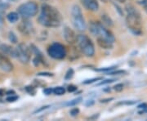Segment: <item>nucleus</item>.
Wrapping results in <instances>:
<instances>
[{
  "mask_svg": "<svg viewBox=\"0 0 147 121\" xmlns=\"http://www.w3.org/2000/svg\"><path fill=\"white\" fill-rule=\"evenodd\" d=\"M38 21L42 26L56 28L61 26L62 16L56 7L44 3L42 5L41 13L38 18Z\"/></svg>",
  "mask_w": 147,
  "mask_h": 121,
  "instance_id": "1",
  "label": "nucleus"
},
{
  "mask_svg": "<svg viewBox=\"0 0 147 121\" xmlns=\"http://www.w3.org/2000/svg\"><path fill=\"white\" fill-rule=\"evenodd\" d=\"M126 11L127 13L126 17L127 26L128 27L132 34L140 35L142 32V17L140 12L137 8L130 4L126 6Z\"/></svg>",
  "mask_w": 147,
  "mask_h": 121,
  "instance_id": "2",
  "label": "nucleus"
},
{
  "mask_svg": "<svg viewBox=\"0 0 147 121\" xmlns=\"http://www.w3.org/2000/svg\"><path fill=\"white\" fill-rule=\"evenodd\" d=\"M77 44L81 52L88 57H92L95 54V47L93 43L85 34H79L77 38Z\"/></svg>",
  "mask_w": 147,
  "mask_h": 121,
  "instance_id": "3",
  "label": "nucleus"
},
{
  "mask_svg": "<svg viewBox=\"0 0 147 121\" xmlns=\"http://www.w3.org/2000/svg\"><path fill=\"white\" fill-rule=\"evenodd\" d=\"M71 21L74 28L78 31H84L86 29V23L84 20L82 10L77 4L72 6L71 7Z\"/></svg>",
  "mask_w": 147,
  "mask_h": 121,
  "instance_id": "4",
  "label": "nucleus"
},
{
  "mask_svg": "<svg viewBox=\"0 0 147 121\" xmlns=\"http://www.w3.org/2000/svg\"><path fill=\"white\" fill-rule=\"evenodd\" d=\"M18 13L24 18H30L36 15L38 11V6L34 2H27L21 4L18 8Z\"/></svg>",
  "mask_w": 147,
  "mask_h": 121,
  "instance_id": "5",
  "label": "nucleus"
},
{
  "mask_svg": "<svg viewBox=\"0 0 147 121\" xmlns=\"http://www.w3.org/2000/svg\"><path fill=\"white\" fill-rule=\"evenodd\" d=\"M47 53L51 57L57 59V60H61L65 57L66 56V49L64 45H62L60 43H54L52 45H50Z\"/></svg>",
  "mask_w": 147,
  "mask_h": 121,
  "instance_id": "6",
  "label": "nucleus"
},
{
  "mask_svg": "<svg viewBox=\"0 0 147 121\" xmlns=\"http://www.w3.org/2000/svg\"><path fill=\"white\" fill-rule=\"evenodd\" d=\"M31 48L25 43H20L16 48V57L21 63L26 64L30 62L31 57Z\"/></svg>",
  "mask_w": 147,
  "mask_h": 121,
  "instance_id": "7",
  "label": "nucleus"
},
{
  "mask_svg": "<svg viewBox=\"0 0 147 121\" xmlns=\"http://www.w3.org/2000/svg\"><path fill=\"white\" fill-rule=\"evenodd\" d=\"M63 37L65 40L69 44H74L77 43V38L78 35H76V34L74 33L72 29H70L69 27L66 26L64 28L63 30Z\"/></svg>",
  "mask_w": 147,
  "mask_h": 121,
  "instance_id": "8",
  "label": "nucleus"
},
{
  "mask_svg": "<svg viewBox=\"0 0 147 121\" xmlns=\"http://www.w3.org/2000/svg\"><path fill=\"white\" fill-rule=\"evenodd\" d=\"M0 70L4 72H11L13 70V65L7 57L0 53Z\"/></svg>",
  "mask_w": 147,
  "mask_h": 121,
  "instance_id": "9",
  "label": "nucleus"
},
{
  "mask_svg": "<svg viewBox=\"0 0 147 121\" xmlns=\"http://www.w3.org/2000/svg\"><path fill=\"white\" fill-rule=\"evenodd\" d=\"M19 30L24 34H31L34 28H33V26H32V23H30V21H29L27 20V18H25V20L21 21V23L19 24Z\"/></svg>",
  "mask_w": 147,
  "mask_h": 121,
  "instance_id": "10",
  "label": "nucleus"
},
{
  "mask_svg": "<svg viewBox=\"0 0 147 121\" xmlns=\"http://www.w3.org/2000/svg\"><path fill=\"white\" fill-rule=\"evenodd\" d=\"M98 36L105 38V39H108L109 41L112 43H114L115 40L114 34L109 30H107L101 23H100V30H99V34H98Z\"/></svg>",
  "mask_w": 147,
  "mask_h": 121,
  "instance_id": "11",
  "label": "nucleus"
},
{
  "mask_svg": "<svg viewBox=\"0 0 147 121\" xmlns=\"http://www.w3.org/2000/svg\"><path fill=\"white\" fill-rule=\"evenodd\" d=\"M0 52L6 56L16 57V48L11 47L7 44H0Z\"/></svg>",
  "mask_w": 147,
  "mask_h": 121,
  "instance_id": "12",
  "label": "nucleus"
},
{
  "mask_svg": "<svg viewBox=\"0 0 147 121\" xmlns=\"http://www.w3.org/2000/svg\"><path fill=\"white\" fill-rule=\"evenodd\" d=\"M85 7L92 11H96L99 9V3L97 0H83Z\"/></svg>",
  "mask_w": 147,
  "mask_h": 121,
  "instance_id": "13",
  "label": "nucleus"
},
{
  "mask_svg": "<svg viewBox=\"0 0 147 121\" xmlns=\"http://www.w3.org/2000/svg\"><path fill=\"white\" fill-rule=\"evenodd\" d=\"M97 43L100 47L104 48V49H111L113 48V43H114L110 42L108 39H106L105 38L100 37V36H97Z\"/></svg>",
  "mask_w": 147,
  "mask_h": 121,
  "instance_id": "14",
  "label": "nucleus"
},
{
  "mask_svg": "<svg viewBox=\"0 0 147 121\" xmlns=\"http://www.w3.org/2000/svg\"><path fill=\"white\" fill-rule=\"evenodd\" d=\"M99 30H100V22L92 21L89 24L90 32L93 35H95V36H98V34H99Z\"/></svg>",
  "mask_w": 147,
  "mask_h": 121,
  "instance_id": "15",
  "label": "nucleus"
},
{
  "mask_svg": "<svg viewBox=\"0 0 147 121\" xmlns=\"http://www.w3.org/2000/svg\"><path fill=\"white\" fill-rule=\"evenodd\" d=\"M7 19L11 23H15V22H16L19 20V14L15 12V11H11V12L7 14Z\"/></svg>",
  "mask_w": 147,
  "mask_h": 121,
  "instance_id": "16",
  "label": "nucleus"
},
{
  "mask_svg": "<svg viewBox=\"0 0 147 121\" xmlns=\"http://www.w3.org/2000/svg\"><path fill=\"white\" fill-rule=\"evenodd\" d=\"M101 20H102V22H103V24H105V26H113V25H114V23H113V21L110 19V17L107 16V15H102L101 16Z\"/></svg>",
  "mask_w": 147,
  "mask_h": 121,
  "instance_id": "17",
  "label": "nucleus"
},
{
  "mask_svg": "<svg viewBox=\"0 0 147 121\" xmlns=\"http://www.w3.org/2000/svg\"><path fill=\"white\" fill-rule=\"evenodd\" d=\"M53 93H54V94L58 95V96H61V95L65 94V89H64L63 87H56L53 89Z\"/></svg>",
  "mask_w": 147,
  "mask_h": 121,
  "instance_id": "18",
  "label": "nucleus"
},
{
  "mask_svg": "<svg viewBox=\"0 0 147 121\" xmlns=\"http://www.w3.org/2000/svg\"><path fill=\"white\" fill-rule=\"evenodd\" d=\"M81 101H82V97H78V98H76V99H74V100L72 101H69V102L65 103V105H66V106H73V105H77V104H79Z\"/></svg>",
  "mask_w": 147,
  "mask_h": 121,
  "instance_id": "19",
  "label": "nucleus"
},
{
  "mask_svg": "<svg viewBox=\"0 0 147 121\" xmlns=\"http://www.w3.org/2000/svg\"><path fill=\"white\" fill-rule=\"evenodd\" d=\"M74 70L72 68L69 69L68 70H67V72H66V74H65V79H72V77L74 76Z\"/></svg>",
  "mask_w": 147,
  "mask_h": 121,
  "instance_id": "20",
  "label": "nucleus"
},
{
  "mask_svg": "<svg viewBox=\"0 0 147 121\" xmlns=\"http://www.w3.org/2000/svg\"><path fill=\"white\" fill-rule=\"evenodd\" d=\"M9 39H10L11 42L14 43L17 42V38L13 32H9Z\"/></svg>",
  "mask_w": 147,
  "mask_h": 121,
  "instance_id": "21",
  "label": "nucleus"
},
{
  "mask_svg": "<svg viewBox=\"0 0 147 121\" xmlns=\"http://www.w3.org/2000/svg\"><path fill=\"white\" fill-rule=\"evenodd\" d=\"M100 79H101V78H100V77H98V78H93V79L85 80V81H84V82H83V84H92V83H94L95 81H98V80H100Z\"/></svg>",
  "mask_w": 147,
  "mask_h": 121,
  "instance_id": "22",
  "label": "nucleus"
},
{
  "mask_svg": "<svg viewBox=\"0 0 147 121\" xmlns=\"http://www.w3.org/2000/svg\"><path fill=\"white\" fill-rule=\"evenodd\" d=\"M18 99V96H16V95H11L10 97H7V101H8V102H14V101H16V100Z\"/></svg>",
  "mask_w": 147,
  "mask_h": 121,
  "instance_id": "23",
  "label": "nucleus"
},
{
  "mask_svg": "<svg viewBox=\"0 0 147 121\" xmlns=\"http://www.w3.org/2000/svg\"><path fill=\"white\" fill-rule=\"evenodd\" d=\"M114 89H115V90L116 92H121L122 90L123 89V85L122 84H116Z\"/></svg>",
  "mask_w": 147,
  "mask_h": 121,
  "instance_id": "24",
  "label": "nucleus"
},
{
  "mask_svg": "<svg viewBox=\"0 0 147 121\" xmlns=\"http://www.w3.org/2000/svg\"><path fill=\"white\" fill-rule=\"evenodd\" d=\"M115 80L114 79H106V80H104V81H101L100 83L97 84L98 86H100V85H104V84H110V83H113Z\"/></svg>",
  "mask_w": 147,
  "mask_h": 121,
  "instance_id": "25",
  "label": "nucleus"
},
{
  "mask_svg": "<svg viewBox=\"0 0 147 121\" xmlns=\"http://www.w3.org/2000/svg\"><path fill=\"white\" fill-rule=\"evenodd\" d=\"M115 68V66H113V67H106V68H101V69H98L96 70L97 71H110L112 70Z\"/></svg>",
  "mask_w": 147,
  "mask_h": 121,
  "instance_id": "26",
  "label": "nucleus"
},
{
  "mask_svg": "<svg viewBox=\"0 0 147 121\" xmlns=\"http://www.w3.org/2000/svg\"><path fill=\"white\" fill-rule=\"evenodd\" d=\"M79 110L78 109V108H74V109H72V110L70 111V114H71V116H75L79 114Z\"/></svg>",
  "mask_w": 147,
  "mask_h": 121,
  "instance_id": "27",
  "label": "nucleus"
},
{
  "mask_svg": "<svg viewBox=\"0 0 147 121\" xmlns=\"http://www.w3.org/2000/svg\"><path fill=\"white\" fill-rule=\"evenodd\" d=\"M53 92V89H52L51 88H47L43 90V93L45 95H50Z\"/></svg>",
  "mask_w": 147,
  "mask_h": 121,
  "instance_id": "28",
  "label": "nucleus"
},
{
  "mask_svg": "<svg viewBox=\"0 0 147 121\" xmlns=\"http://www.w3.org/2000/svg\"><path fill=\"white\" fill-rule=\"evenodd\" d=\"M76 90H77V87L74 86V85H69L68 87V91L70 92V93H73V92L76 91Z\"/></svg>",
  "mask_w": 147,
  "mask_h": 121,
  "instance_id": "29",
  "label": "nucleus"
},
{
  "mask_svg": "<svg viewBox=\"0 0 147 121\" xmlns=\"http://www.w3.org/2000/svg\"><path fill=\"white\" fill-rule=\"evenodd\" d=\"M138 108L139 109H147V104L146 103H143V104H141V105H138Z\"/></svg>",
  "mask_w": 147,
  "mask_h": 121,
  "instance_id": "30",
  "label": "nucleus"
},
{
  "mask_svg": "<svg viewBox=\"0 0 147 121\" xmlns=\"http://www.w3.org/2000/svg\"><path fill=\"white\" fill-rule=\"evenodd\" d=\"M49 107V105H45V106H42V108H40V109H38V110H37V111H35V112L34 113H37V112H40V111H43V110H46L47 108H48Z\"/></svg>",
  "mask_w": 147,
  "mask_h": 121,
  "instance_id": "31",
  "label": "nucleus"
},
{
  "mask_svg": "<svg viewBox=\"0 0 147 121\" xmlns=\"http://www.w3.org/2000/svg\"><path fill=\"white\" fill-rule=\"evenodd\" d=\"M135 103V101H125V102H120L119 104H123V105H132V104H134Z\"/></svg>",
  "mask_w": 147,
  "mask_h": 121,
  "instance_id": "32",
  "label": "nucleus"
},
{
  "mask_svg": "<svg viewBox=\"0 0 147 121\" xmlns=\"http://www.w3.org/2000/svg\"><path fill=\"white\" fill-rule=\"evenodd\" d=\"M8 5H5L3 3H0V10H6Z\"/></svg>",
  "mask_w": 147,
  "mask_h": 121,
  "instance_id": "33",
  "label": "nucleus"
},
{
  "mask_svg": "<svg viewBox=\"0 0 147 121\" xmlns=\"http://www.w3.org/2000/svg\"><path fill=\"white\" fill-rule=\"evenodd\" d=\"M123 73H125L123 70H118V71H116V72H112V73H110L111 75H113V74H123Z\"/></svg>",
  "mask_w": 147,
  "mask_h": 121,
  "instance_id": "34",
  "label": "nucleus"
},
{
  "mask_svg": "<svg viewBox=\"0 0 147 121\" xmlns=\"http://www.w3.org/2000/svg\"><path fill=\"white\" fill-rule=\"evenodd\" d=\"M38 75H39V76H41V75H47V76H52L53 74H49V73H39V74H38Z\"/></svg>",
  "mask_w": 147,
  "mask_h": 121,
  "instance_id": "35",
  "label": "nucleus"
},
{
  "mask_svg": "<svg viewBox=\"0 0 147 121\" xmlns=\"http://www.w3.org/2000/svg\"><path fill=\"white\" fill-rule=\"evenodd\" d=\"M143 5H144V7H145V10L147 12V0H146V1L143 3Z\"/></svg>",
  "mask_w": 147,
  "mask_h": 121,
  "instance_id": "36",
  "label": "nucleus"
},
{
  "mask_svg": "<svg viewBox=\"0 0 147 121\" xmlns=\"http://www.w3.org/2000/svg\"><path fill=\"white\" fill-rule=\"evenodd\" d=\"M7 95H13L15 94V92L14 91H8V92H7Z\"/></svg>",
  "mask_w": 147,
  "mask_h": 121,
  "instance_id": "37",
  "label": "nucleus"
},
{
  "mask_svg": "<svg viewBox=\"0 0 147 121\" xmlns=\"http://www.w3.org/2000/svg\"><path fill=\"white\" fill-rule=\"evenodd\" d=\"M5 93V92H4V90L3 89H0V97L1 96H3V95Z\"/></svg>",
  "mask_w": 147,
  "mask_h": 121,
  "instance_id": "38",
  "label": "nucleus"
},
{
  "mask_svg": "<svg viewBox=\"0 0 147 121\" xmlns=\"http://www.w3.org/2000/svg\"><path fill=\"white\" fill-rule=\"evenodd\" d=\"M3 24V17L0 16V26H2Z\"/></svg>",
  "mask_w": 147,
  "mask_h": 121,
  "instance_id": "39",
  "label": "nucleus"
},
{
  "mask_svg": "<svg viewBox=\"0 0 147 121\" xmlns=\"http://www.w3.org/2000/svg\"><path fill=\"white\" fill-rule=\"evenodd\" d=\"M116 1H118V2H119V3H125L126 0H116Z\"/></svg>",
  "mask_w": 147,
  "mask_h": 121,
  "instance_id": "40",
  "label": "nucleus"
},
{
  "mask_svg": "<svg viewBox=\"0 0 147 121\" xmlns=\"http://www.w3.org/2000/svg\"><path fill=\"white\" fill-rule=\"evenodd\" d=\"M11 2H16V1H18V0H9Z\"/></svg>",
  "mask_w": 147,
  "mask_h": 121,
  "instance_id": "41",
  "label": "nucleus"
},
{
  "mask_svg": "<svg viewBox=\"0 0 147 121\" xmlns=\"http://www.w3.org/2000/svg\"><path fill=\"white\" fill-rule=\"evenodd\" d=\"M102 2H104V3H106L107 2V0H101Z\"/></svg>",
  "mask_w": 147,
  "mask_h": 121,
  "instance_id": "42",
  "label": "nucleus"
},
{
  "mask_svg": "<svg viewBox=\"0 0 147 121\" xmlns=\"http://www.w3.org/2000/svg\"><path fill=\"white\" fill-rule=\"evenodd\" d=\"M0 3H1V0H0Z\"/></svg>",
  "mask_w": 147,
  "mask_h": 121,
  "instance_id": "43",
  "label": "nucleus"
}]
</instances>
